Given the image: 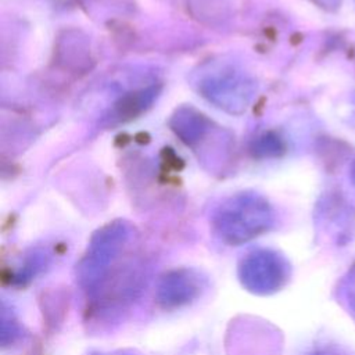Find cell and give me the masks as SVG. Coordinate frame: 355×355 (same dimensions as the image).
<instances>
[{
    "label": "cell",
    "mask_w": 355,
    "mask_h": 355,
    "mask_svg": "<svg viewBox=\"0 0 355 355\" xmlns=\"http://www.w3.org/2000/svg\"><path fill=\"white\" fill-rule=\"evenodd\" d=\"M51 252L36 248L29 251L24 259L18 263L17 269L11 276V283L15 286H26L32 280H35L39 275L46 272L51 263Z\"/></svg>",
    "instance_id": "6"
},
{
    "label": "cell",
    "mask_w": 355,
    "mask_h": 355,
    "mask_svg": "<svg viewBox=\"0 0 355 355\" xmlns=\"http://www.w3.org/2000/svg\"><path fill=\"white\" fill-rule=\"evenodd\" d=\"M306 355H351V354L336 344H322L311 349Z\"/></svg>",
    "instance_id": "9"
},
{
    "label": "cell",
    "mask_w": 355,
    "mask_h": 355,
    "mask_svg": "<svg viewBox=\"0 0 355 355\" xmlns=\"http://www.w3.org/2000/svg\"><path fill=\"white\" fill-rule=\"evenodd\" d=\"M148 282L144 261H119L110 273L87 293L86 323L105 324L118 320L140 298Z\"/></svg>",
    "instance_id": "1"
},
{
    "label": "cell",
    "mask_w": 355,
    "mask_h": 355,
    "mask_svg": "<svg viewBox=\"0 0 355 355\" xmlns=\"http://www.w3.org/2000/svg\"><path fill=\"white\" fill-rule=\"evenodd\" d=\"M132 226L125 220H114L100 227L90 239L86 251L76 263L75 279L87 294L119 262L132 237Z\"/></svg>",
    "instance_id": "3"
},
{
    "label": "cell",
    "mask_w": 355,
    "mask_h": 355,
    "mask_svg": "<svg viewBox=\"0 0 355 355\" xmlns=\"http://www.w3.org/2000/svg\"><path fill=\"white\" fill-rule=\"evenodd\" d=\"M239 282L254 295L266 297L280 291L291 277V265L279 251L255 248L248 251L237 266Z\"/></svg>",
    "instance_id": "4"
},
{
    "label": "cell",
    "mask_w": 355,
    "mask_h": 355,
    "mask_svg": "<svg viewBox=\"0 0 355 355\" xmlns=\"http://www.w3.org/2000/svg\"><path fill=\"white\" fill-rule=\"evenodd\" d=\"M208 279L196 268L179 266L165 272L155 286V302L165 311L191 305L205 293Z\"/></svg>",
    "instance_id": "5"
},
{
    "label": "cell",
    "mask_w": 355,
    "mask_h": 355,
    "mask_svg": "<svg viewBox=\"0 0 355 355\" xmlns=\"http://www.w3.org/2000/svg\"><path fill=\"white\" fill-rule=\"evenodd\" d=\"M90 355H139V354L128 352V351H118V352H92Z\"/></svg>",
    "instance_id": "11"
},
{
    "label": "cell",
    "mask_w": 355,
    "mask_h": 355,
    "mask_svg": "<svg viewBox=\"0 0 355 355\" xmlns=\"http://www.w3.org/2000/svg\"><path fill=\"white\" fill-rule=\"evenodd\" d=\"M273 220V211L265 198L243 193L219 205L212 226L220 241L227 245H241L266 233Z\"/></svg>",
    "instance_id": "2"
},
{
    "label": "cell",
    "mask_w": 355,
    "mask_h": 355,
    "mask_svg": "<svg viewBox=\"0 0 355 355\" xmlns=\"http://www.w3.org/2000/svg\"><path fill=\"white\" fill-rule=\"evenodd\" d=\"M349 176H351V180H352V183L355 184V159L352 161V164H351V171H349Z\"/></svg>",
    "instance_id": "12"
},
{
    "label": "cell",
    "mask_w": 355,
    "mask_h": 355,
    "mask_svg": "<svg viewBox=\"0 0 355 355\" xmlns=\"http://www.w3.org/2000/svg\"><path fill=\"white\" fill-rule=\"evenodd\" d=\"M313 1L326 10H334L340 6V0H313Z\"/></svg>",
    "instance_id": "10"
},
{
    "label": "cell",
    "mask_w": 355,
    "mask_h": 355,
    "mask_svg": "<svg viewBox=\"0 0 355 355\" xmlns=\"http://www.w3.org/2000/svg\"><path fill=\"white\" fill-rule=\"evenodd\" d=\"M25 329L11 308L3 302L1 306V347H10L24 338Z\"/></svg>",
    "instance_id": "7"
},
{
    "label": "cell",
    "mask_w": 355,
    "mask_h": 355,
    "mask_svg": "<svg viewBox=\"0 0 355 355\" xmlns=\"http://www.w3.org/2000/svg\"><path fill=\"white\" fill-rule=\"evenodd\" d=\"M337 298L355 322V262L337 286Z\"/></svg>",
    "instance_id": "8"
}]
</instances>
